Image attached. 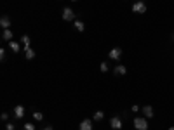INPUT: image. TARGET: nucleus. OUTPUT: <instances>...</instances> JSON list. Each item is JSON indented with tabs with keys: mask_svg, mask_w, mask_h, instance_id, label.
<instances>
[{
	"mask_svg": "<svg viewBox=\"0 0 174 130\" xmlns=\"http://www.w3.org/2000/svg\"><path fill=\"white\" fill-rule=\"evenodd\" d=\"M148 118H144V116H136V118H134V129L136 130H146L148 129Z\"/></svg>",
	"mask_w": 174,
	"mask_h": 130,
	"instance_id": "f257e3e1",
	"label": "nucleus"
},
{
	"mask_svg": "<svg viewBox=\"0 0 174 130\" xmlns=\"http://www.w3.org/2000/svg\"><path fill=\"white\" fill-rule=\"evenodd\" d=\"M133 10L136 14H144V12H146V4L141 2V0H138V2L133 4Z\"/></svg>",
	"mask_w": 174,
	"mask_h": 130,
	"instance_id": "f03ea898",
	"label": "nucleus"
},
{
	"mask_svg": "<svg viewBox=\"0 0 174 130\" xmlns=\"http://www.w3.org/2000/svg\"><path fill=\"white\" fill-rule=\"evenodd\" d=\"M122 49H120V47H113L112 50H110V52H108V57H110V59H113V61H118L120 59V57H122Z\"/></svg>",
	"mask_w": 174,
	"mask_h": 130,
	"instance_id": "7ed1b4c3",
	"label": "nucleus"
},
{
	"mask_svg": "<svg viewBox=\"0 0 174 130\" xmlns=\"http://www.w3.org/2000/svg\"><path fill=\"white\" fill-rule=\"evenodd\" d=\"M63 19L64 21H73L75 19V12H73V9L64 7V9H63Z\"/></svg>",
	"mask_w": 174,
	"mask_h": 130,
	"instance_id": "20e7f679",
	"label": "nucleus"
},
{
	"mask_svg": "<svg viewBox=\"0 0 174 130\" xmlns=\"http://www.w3.org/2000/svg\"><path fill=\"white\" fill-rule=\"evenodd\" d=\"M110 125H112L113 130H120L122 125H124V121H122V118H118V116H113L112 120H110Z\"/></svg>",
	"mask_w": 174,
	"mask_h": 130,
	"instance_id": "39448f33",
	"label": "nucleus"
},
{
	"mask_svg": "<svg viewBox=\"0 0 174 130\" xmlns=\"http://www.w3.org/2000/svg\"><path fill=\"white\" fill-rule=\"evenodd\" d=\"M14 118H16V120L24 118V106H16V108H14Z\"/></svg>",
	"mask_w": 174,
	"mask_h": 130,
	"instance_id": "423d86ee",
	"label": "nucleus"
},
{
	"mask_svg": "<svg viewBox=\"0 0 174 130\" xmlns=\"http://www.w3.org/2000/svg\"><path fill=\"white\" fill-rule=\"evenodd\" d=\"M0 26H2L4 30H10V18L9 16H2V19H0Z\"/></svg>",
	"mask_w": 174,
	"mask_h": 130,
	"instance_id": "0eeeda50",
	"label": "nucleus"
},
{
	"mask_svg": "<svg viewBox=\"0 0 174 130\" xmlns=\"http://www.w3.org/2000/svg\"><path fill=\"white\" fill-rule=\"evenodd\" d=\"M141 111H143L144 118H153V115H155L152 106H143V108H141Z\"/></svg>",
	"mask_w": 174,
	"mask_h": 130,
	"instance_id": "6e6552de",
	"label": "nucleus"
},
{
	"mask_svg": "<svg viewBox=\"0 0 174 130\" xmlns=\"http://www.w3.org/2000/svg\"><path fill=\"white\" fill-rule=\"evenodd\" d=\"M113 73H115L117 76H124V75L127 73V68H125V66H122V64H118V66H115Z\"/></svg>",
	"mask_w": 174,
	"mask_h": 130,
	"instance_id": "1a4fd4ad",
	"label": "nucleus"
},
{
	"mask_svg": "<svg viewBox=\"0 0 174 130\" xmlns=\"http://www.w3.org/2000/svg\"><path fill=\"white\" fill-rule=\"evenodd\" d=\"M78 130H92V121L91 120H82V121H80Z\"/></svg>",
	"mask_w": 174,
	"mask_h": 130,
	"instance_id": "9d476101",
	"label": "nucleus"
},
{
	"mask_svg": "<svg viewBox=\"0 0 174 130\" xmlns=\"http://www.w3.org/2000/svg\"><path fill=\"white\" fill-rule=\"evenodd\" d=\"M24 57L26 59H33L35 57V50L31 49V47H24Z\"/></svg>",
	"mask_w": 174,
	"mask_h": 130,
	"instance_id": "9b49d317",
	"label": "nucleus"
},
{
	"mask_svg": "<svg viewBox=\"0 0 174 130\" xmlns=\"http://www.w3.org/2000/svg\"><path fill=\"white\" fill-rule=\"evenodd\" d=\"M9 49L12 50V52H14V54H18V52H19V43H18V42H14V40H10L9 42Z\"/></svg>",
	"mask_w": 174,
	"mask_h": 130,
	"instance_id": "f8f14e48",
	"label": "nucleus"
},
{
	"mask_svg": "<svg viewBox=\"0 0 174 130\" xmlns=\"http://www.w3.org/2000/svg\"><path fill=\"white\" fill-rule=\"evenodd\" d=\"M2 38H4V40H7V42H10V40H12V31H10V30H4Z\"/></svg>",
	"mask_w": 174,
	"mask_h": 130,
	"instance_id": "ddd939ff",
	"label": "nucleus"
},
{
	"mask_svg": "<svg viewBox=\"0 0 174 130\" xmlns=\"http://www.w3.org/2000/svg\"><path fill=\"white\" fill-rule=\"evenodd\" d=\"M103 118H104V113H103V111H96V113H94V116H92V120H94V121H101Z\"/></svg>",
	"mask_w": 174,
	"mask_h": 130,
	"instance_id": "4468645a",
	"label": "nucleus"
},
{
	"mask_svg": "<svg viewBox=\"0 0 174 130\" xmlns=\"http://www.w3.org/2000/svg\"><path fill=\"white\" fill-rule=\"evenodd\" d=\"M75 30L77 31H84L85 30V24H84L82 21H75Z\"/></svg>",
	"mask_w": 174,
	"mask_h": 130,
	"instance_id": "2eb2a0df",
	"label": "nucleus"
},
{
	"mask_svg": "<svg viewBox=\"0 0 174 130\" xmlns=\"http://www.w3.org/2000/svg\"><path fill=\"white\" fill-rule=\"evenodd\" d=\"M21 43H23L24 47H30V37H28V35H23V37H21Z\"/></svg>",
	"mask_w": 174,
	"mask_h": 130,
	"instance_id": "dca6fc26",
	"label": "nucleus"
},
{
	"mask_svg": "<svg viewBox=\"0 0 174 130\" xmlns=\"http://www.w3.org/2000/svg\"><path fill=\"white\" fill-rule=\"evenodd\" d=\"M33 118H35L37 121H42L44 120V115H42L40 111H35V113H33Z\"/></svg>",
	"mask_w": 174,
	"mask_h": 130,
	"instance_id": "f3484780",
	"label": "nucleus"
},
{
	"mask_svg": "<svg viewBox=\"0 0 174 130\" xmlns=\"http://www.w3.org/2000/svg\"><path fill=\"white\" fill-rule=\"evenodd\" d=\"M24 130H37V129H35V125H33L31 121H26V123H24Z\"/></svg>",
	"mask_w": 174,
	"mask_h": 130,
	"instance_id": "a211bd4d",
	"label": "nucleus"
},
{
	"mask_svg": "<svg viewBox=\"0 0 174 130\" xmlns=\"http://www.w3.org/2000/svg\"><path fill=\"white\" fill-rule=\"evenodd\" d=\"M99 70H101L103 73H106V71H108V62H101V66H99Z\"/></svg>",
	"mask_w": 174,
	"mask_h": 130,
	"instance_id": "6ab92c4d",
	"label": "nucleus"
},
{
	"mask_svg": "<svg viewBox=\"0 0 174 130\" xmlns=\"http://www.w3.org/2000/svg\"><path fill=\"white\" fill-rule=\"evenodd\" d=\"M5 129H7V130H16V127H14V123H7V125H5Z\"/></svg>",
	"mask_w": 174,
	"mask_h": 130,
	"instance_id": "aec40b11",
	"label": "nucleus"
},
{
	"mask_svg": "<svg viewBox=\"0 0 174 130\" xmlns=\"http://www.w3.org/2000/svg\"><path fill=\"white\" fill-rule=\"evenodd\" d=\"M0 59H2V61L5 59V50H4V49H0Z\"/></svg>",
	"mask_w": 174,
	"mask_h": 130,
	"instance_id": "412c9836",
	"label": "nucleus"
},
{
	"mask_svg": "<svg viewBox=\"0 0 174 130\" xmlns=\"http://www.w3.org/2000/svg\"><path fill=\"white\" fill-rule=\"evenodd\" d=\"M131 109H133L134 113H138V111L141 109V108H139V106H138V104H134V106H133V108H131Z\"/></svg>",
	"mask_w": 174,
	"mask_h": 130,
	"instance_id": "4be33fe9",
	"label": "nucleus"
},
{
	"mask_svg": "<svg viewBox=\"0 0 174 130\" xmlns=\"http://www.w3.org/2000/svg\"><path fill=\"white\" fill-rule=\"evenodd\" d=\"M0 118L5 121V120H9V115H7V113H2V116H0Z\"/></svg>",
	"mask_w": 174,
	"mask_h": 130,
	"instance_id": "5701e85b",
	"label": "nucleus"
},
{
	"mask_svg": "<svg viewBox=\"0 0 174 130\" xmlns=\"http://www.w3.org/2000/svg\"><path fill=\"white\" fill-rule=\"evenodd\" d=\"M42 130H54V129H52V125H45Z\"/></svg>",
	"mask_w": 174,
	"mask_h": 130,
	"instance_id": "b1692460",
	"label": "nucleus"
},
{
	"mask_svg": "<svg viewBox=\"0 0 174 130\" xmlns=\"http://www.w3.org/2000/svg\"><path fill=\"white\" fill-rule=\"evenodd\" d=\"M171 38H173V40H174V33H173V37H171Z\"/></svg>",
	"mask_w": 174,
	"mask_h": 130,
	"instance_id": "393cba45",
	"label": "nucleus"
},
{
	"mask_svg": "<svg viewBox=\"0 0 174 130\" xmlns=\"http://www.w3.org/2000/svg\"><path fill=\"white\" fill-rule=\"evenodd\" d=\"M169 130H174V127H171V129H169Z\"/></svg>",
	"mask_w": 174,
	"mask_h": 130,
	"instance_id": "a878e982",
	"label": "nucleus"
},
{
	"mask_svg": "<svg viewBox=\"0 0 174 130\" xmlns=\"http://www.w3.org/2000/svg\"><path fill=\"white\" fill-rule=\"evenodd\" d=\"M73 2H77V0H73Z\"/></svg>",
	"mask_w": 174,
	"mask_h": 130,
	"instance_id": "bb28decb",
	"label": "nucleus"
}]
</instances>
